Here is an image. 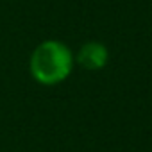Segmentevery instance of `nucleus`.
I'll return each instance as SVG.
<instances>
[{
	"label": "nucleus",
	"mask_w": 152,
	"mask_h": 152,
	"mask_svg": "<svg viewBox=\"0 0 152 152\" xmlns=\"http://www.w3.org/2000/svg\"><path fill=\"white\" fill-rule=\"evenodd\" d=\"M75 66V54L59 39H45L38 43L29 57L31 77L41 86H57L64 83Z\"/></svg>",
	"instance_id": "nucleus-1"
},
{
	"label": "nucleus",
	"mask_w": 152,
	"mask_h": 152,
	"mask_svg": "<svg viewBox=\"0 0 152 152\" xmlns=\"http://www.w3.org/2000/svg\"><path fill=\"white\" fill-rule=\"evenodd\" d=\"M109 63V48L99 41L90 39L79 47L75 52V64H79L86 72H100Z\"/></svg>",
	"instance_id": "nucleus-2"
}]
</instances>
